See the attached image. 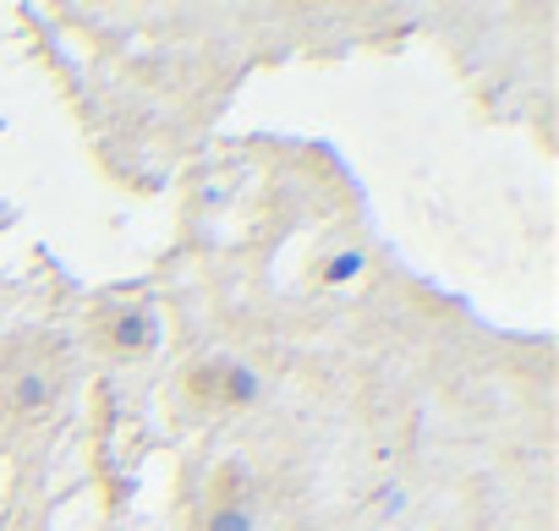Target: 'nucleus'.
Segmentation results:
<instances>
[{
    "mask_svg": "<svg viewBox=\"0 0 559 531\" xmlns=\"http://www.w3.org/2000/svg\"><path fill=\"white\" fill-rule=\"evenodd\" d=\"M61 384H67V346L56 335H28L12 351H0V400L12 417L50 411Z\"/></svg>",
    "mask_w": 559,
    "mask_h": 531,
    "instance_id": "f257e3e1",
    "label": "nucleus"
},
{
    "mask_svg": "<svg viewBox=\"0 0 559 531\" xmlns=\"http://www.w3.org/2000/svg\"><path fill=\"white\" fill-rule=\"evenodd\" d=\"M88 335H94V346H99L105 357L138 362V357H148L154 340H159V313H154L148 302H110V307L94 313Z\"/></svg>",
    "mask_w": 559,
    "mask_h": 531,
    "instance_id": "f03ea898",
    "label": "nucleus"
},
{
    "mask_svg": "<svg viewBox=\"0 0 559 531\" xmlns=\"http://www.w3.org/2000/svg\"><path fill=\"white\" fill-rule=\"evenodd\" d=\"M198 531H258L252 498H241V476L236 471L214 476V493H209V504L198 515Z\"/></svg>",
    "mask_w": 559,
    "mask_h": 531,
    "instance_id": "7ed1b4c3",
    "label": "nucleus"
},
{
    "mask_svg": "<svg viewBox=\"0 0 559 531\" xmlns=\"http://www.w3.org/2000/svg\"><path fill=\"white\" fill-rule=\"evenodd\" d=\"M225 373H230V357H192L181 367V395L187 406L198 411H225Z\"/></svg>",
    "mask_w": 559,
    "mask_h": 531,
    "instance_id": "20e7f679",
    "label": "nucleus"
},
{
    "mask_svg": "<svg viewBox=\"0 0 559 531\" xmlns=\"http://www.w3.org/2000/svg\"><path fill=\"white\" fill-rule=\"evenodd\" d=\"M357 275H362V252H335L324 269H319V286H346Z\"/></svg>",
    "mask_w": 559,
    "mask_h": 531,
    "instance_id": "39448f33",
    "label": "nucleus"
}]
</instances>
